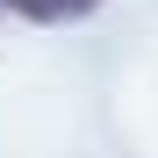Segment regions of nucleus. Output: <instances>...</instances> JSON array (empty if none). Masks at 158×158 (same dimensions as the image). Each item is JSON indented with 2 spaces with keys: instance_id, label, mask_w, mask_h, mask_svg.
Wrapping results in <instances>:
<instances>
[{
  "instance_id": "f257e3e1",
  "label": "nucleus",
  "mask_w": 158,
  "mask_h": 158,
  "mask_svg": "<svg viewBox=\"0 0 158 158\" xmlns=\"http://www.w3.org/2000/svg\"><path fill=\"white\" fill-rule=\"evenodd\" d=\"M0 7H15V15H29V22H79V15L101 7V0H0Z\"/></svg>"
}]
</instances>
